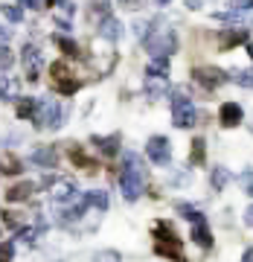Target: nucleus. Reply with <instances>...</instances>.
<instances>
[{
    "instance_id": "f257e3e1",
    "label": "nucleus",
    "mask_w": 253,
    "mask_h": 262,
    "mask_svg": "<svg viewBox=\"0 0 253 262\" xmlns=\"http://www.w3.org/2000/svg\"><path fill=\"white\" fill-rule=\"evenodd\" d=\"M120 189L125 201H137L146 189V166L134 151H125V169L120 175Z\"/></svg>"
},
{
    "instance_id": "f03ea898",
    "label": "nucleus",
    "mask_w": 253,
    "mask_h": 262,
    "mask_svg": "<svg viewBox=\"0 0 253 262\" xmlns=\"http://www.w3.org/2000/svg\"><path fill=\"white\" fill-rule=\"evenodd\" d=\"M146 50L151 53V58H169L178 50V35L172 29H157V32L146 35Z\"/></svg>"
},
{
    "instance_id": "7ed1b4c3",
    "label": "nucleus",
    "mask_w": 253,
    "mask_h": 262,
    "mask_svg": "<svg viewBox=\"0 0 253 262\" xmlns=\"http://www.w3.org/2000/svg\"><path fill=\"white\" fill-rule=\"evenodd\" d=\"M172 120H175L178 128H192V125L198 122L195 102H192L189 96H183V94H175L172 96Z\"/></svg>"
},
{
    "instance_id": "20e7f679",
    "label": "nucleus",
    "mask_w": 253,
    "mask_h": 262,
    "mask_svg": "<svg viewBox=\"0 0 253 262\" xmlns=\"http://www.w3.org/2000/svg\"><path fill=\"white\" fill-rule=\"evenodd\" d=\"M64 108H58V102L53 96H44V99H38V111H35V120L41 128H58V125H64Z\"/></svg>"
},
{
    "instance_id": "39448f33",
    "label": "nucleus",
    "mask_w": 253,
    "mask_h": 262,
    "mask_svg": "<svg viewBox=\"0 0 253 262\" xmlns=\"http://www.w3.org/2000/svg\"><path fill=\"white\" fill-rule=\"evenodd\" d=\"M146 155H149L151 163H157V166H166L169 160H172V146H169L166 137L154 134V137H149V143H146Z\"/></svg>"
},
{
    "instance_id": "423d86ee",
    "label": "nucleus",
    "mask_w": 253,
    "mask_h": 262,
    "mask_svg": "<svg viewBox=\"0 0 253 262\" xmlns=\"http://www.w3.org/2000/svg\"><path fill=\"white\" fill-rule=\"evenodd\" d=\"M79 187H76L73 178H56L50 181V198L56 201V204H67V201H73Z\"/></svg>"
},
{
    "instance_id": "0eeeda50",
    "label": "nucleus",
    "mask_w": 253,
    "mask_h": 262,
    "mask_svg": "<svg viewBox=\"0 0 253 262\" xmlns=\"http://www.w3.org/2000/svg\"><path fill=\"white\" fill-rule=\"evenodd\" d=\"M213 18L221 20V24H230L233 29L253 27V9H227V12H216Z\"/></svg>"
},
{
    "instance_id": "6e6552de",
    "label": "nucleus",
    "mask_w": 253,
    "mask_h": 262,
    "mask_svg": "<svg viewBox=\"0 0 253 262\" xmlns=\"http://www.w3.org/2000/svg\"><path fill=\"white\" fill-rule=\"evenodd\" d=\"M192 79H195L201 88H206V91H216V88H221V84L227 82L224 70H218V67H198L195 73H192Z\"/></svg>"
},
{
    "instance_id": "1a4fd4ad",
    "label": "nucleus",
    "mask_w": 253,
    "mask_h": 262,
    "mask_svg": "<svg viewBox=\"0 0 253 262\" xmlns=\"http://www.w3.org/2000/svg\"><path fill=\"white\" fill-rule=\"evenodd\" d=\"M20 53H24V56H20V61H24V70H27V76H29V79H38V76H41V64H44V61H41V53H38V47H29V44H27Z\"/></svg>"
},
{
    "instance_id": "9d476101",
    "label": "nucleus",
    "mask_w": 253,
    "mask_h": 262,
    "mask_svg": "<svg viewBox=\"0 0 253 262\" xmlns=\"http://www.w3.org/2000/svg\"><path fill=\"white\" fill-rule=\"evenodd\" d=\"M218 120H221L224 128H236V125L244 120L242 105H239V102H224V105H221V111H218Z\"/></svg>"
},
{
    "instance_id": "9b49d317",
    "label": "nucleus",
    "mask_w": 253,
    "mask_h": 262,
    "mask_svg": "<svg viewBox=\"0 0 253 262\" xmlns=\"http://www.w3.org/2000/svg\"><path fill=\"white\" fill-rule=\"evenodd\" d=\"M99 35H102L105 41H120L122 38V24L108 15L105 20H99Z\"/></svg>"
},
{
    "instance_id": "f8f14e48",
    "label": "nucleus",
    "mask_w": 253,
    "mask_h": 262,
    "mask_svg": "<svg viewBox=\"0 0 253 262\" xmlns=\"http://www.w3.org/2000/svg\"><path fill=\"white\" fill-rule=\"evenodd\" d=\"M20 94V82L15 76H0V99L3 102H12V99H18Z\"/></svg>"
},
{
    "instance_id": "ddd939ff",
    "label": "nucleus",
    "mask_w": 253,
    "mask_h": 262,
    "mask_svg": "<svg viewBox=\"0 0 253 262\" xmlns=\"http://www.w3.org/2000/svg\"><path fill=\"white\" fill-rule=\"evenodd\" d=\"M99 149V155H105V158H113L117 151H120V134H111V137H94L90 140Z\"/></svg>"
},
{
    "instance_id": "4468645a",
    "label": "nucleus",
    "mask_w": 253,
    "mask_h": 262,
    "mask_svg": "<svg viewBox=\"0 0 253 262\" xmlns=\"http://www.w3.org/2000/svg\"><path fill=\"white\" fill-rule=\"evenodd\" d=\"M82 201H84V207L90 210H108V192L105 189H90V192H82Z\"/></svg>"
},
{
    "instance_id": "2eb2a0df",
    "label": "nucleus",
    "mask_w": 253,
    "mask_h": 262,
    "mask_svg": "<svg viewBox=\"0 0 253 262\" xmlns=\"http://www.w3.org/2000/svg\"><path fill=\"white\" fill-rule=\"evenodd\" d=\"M29 160H32L35 166H56L58 155H56V149H53V146H44V149L32 151V155H29Z\"/></svg>"
},
{
    "instance_id": "dca6fc26",
    "label": "nucleus",
    "mask_w": 253,
    "mask_h": 262,
    "mask_svg": "<svg viewBox=\"0 0 253 262\" xmlns=\"http://www.w3.org/2000/svg\"><path fill=\"white\" fill-rule=\"evenodd\" d=\"M192 242L201 245V248H210L213 245V233H210V227H206L204 219L201 222H192Z\"/></svg>"
},
{
    "instance_id": "f3484780",
    "label": "nucleus",
    "mask_w": 253,
    "mask_h": 262,
    "mask_svg": "<svg viewBox=\"0 0 253 262\" xmlns=\"http://www.w3.org/2000/svg\"><path fill=\"white\" fill-rule=\"evenodd\" d=\"M146 94L151 99H160V96L169 94V82L166 79H154V76H146Z\"/></svg>"
},
{
    "instance_id": "a211bd4d",
    "label": "nucleus",
    "mask_w": 253,
    "mask_h": 262,
    "mask_svg": "<svg viewBox=\"0 0 253 262\" xmlns=\"http://www.w3.org/2000/svg\"><path fill=\"white\" fill-rule=\"evenodd\" d=\"M32 192H35V184L24 181V184H18V187H12L6 192V201H27V198H32Z\"/></svg>"
},
{
    "instance_id": "6ab92c4d",
    "label": "nucleus",
    "mask_w": 253,
    "mask_h": 262,
    "mask_svg": "<svg viewBox=\"0 0 253 262\" xmlns=\"http://www.w3.org/2000/svg\"><path fill=\"white\" fill-rule=\"evenodd\" d=\"M230 181H233V175H230L224 166H216L213 172H210V184H213V189H218V192H221Z\"/></svg>"
},
{
    "instance_id": "aec40b11",
    "label": "nucleus",
    "mask_w": 253,
    "mask_h": 262,
    "mask_svg": "<svg viewBox=\"0 0 253 262\" xmlns=\"http://www.w3.org/2000/svg\"><path fill=\"white\" fill-rule=\"evenodd\" d=\"M146 76H154V79H166V76H169V58H151L149 67H146Z\"/></svg>"
},
{
    "instance_id": "412c9836",
    "label": "nucleus",
    "mask_w": 253,
    "mask_h": 262,
    "mask_svg": "<svg viewBox=\"0 0 253 262\" xmlns=\"http://www.w3.org/2000/svg\"><path fill=\"white\" fill-rule=\"evenodd\" d=\"M0 172H6V175H18L20 172V160L15 158V155H9V151H3V155H0Z\"/></svg>"
},
{
    "instance_id": "4be33fe9",
    "label": "nucleus",
    "mask_w": 253,
    "mask_h": 262,
    "mask_svg": "<svg viewBox=\"0 0 253 262\" xmlns=\"http://www.w3.org/2000/svg\"><path fill=\"white\" fill-rule=\"evenodd\" d=\"M230 79H233L236 84H242V88H250V91H253V67H250V70L236 67V70H230Z\"/></svg>"
},
{
    "instance_id": "5701e85b",
    "label": "nucleus",
    "mask_w": 253,
    "mask_h": 262,
    "mask_svg": "<svg viewBox=\"0 0 253 262\" xmlns=\"http://www.w3.org/2000/svg\"><path fill=\"white\" fill-rule=\"evenodd\" d=\"M35 111H38V99H20L18 102V117L20 120H27V117H35Z\"/></svg>"
},
{
    "instance_id": "b1692460",
    "label": "nucleus",
    "mask_w": 253,
    "mask_h": 262,
    "mask_svg": "<svg viewBox=\"0 0 253 262\" xmlns=\"http://www.w3.org/2000/svg\"><path fill=\"white\" fill-rule=\"evenodd\" d=\"M206 143L201 140V137H198V140H192V149H189V160H192V163H204V158H206V149H204Z\"/></svg>"
},
{
    "instance_id": "393cba45",
    "label": "nucleus",
    "mask_w": 253,
    "mask_h": 262,
    "mask_svg": "<svg viewBox=\"0 0 253 262\" xmlns=\"http://www.w3.org/2000/svg\"><path fill=\"white\" fill-rule=\"evenodd\" d=\"M56 91L58 94H64V96H70V94H76V91H79V82H76V79H56Z\"/></svg>"
},
{
    "instance_id": "a878e982",
    "label": "nucleus",
    "mask_w": 253,
    "mask_h": 262,
    "mask_svg": "<svg viewBox=\"0 0 253 262\" xmlns=\"http://www.w3.org/2000/svg\"><path fill=\"white\" fill-rule=\"evenodd\" d=\"M12 67H15V53L0 44V73H6V70H12Z\"/></svg>"
},
{
    "instance_id": "bb28decb",
    "label": "nucleus",
    "mask_w": 253,
    "mask_h": 262,
    "mask_svg": "<svg viewBox=\"0 0 253 262\" xmlns=\"http://www.w3.org/2000/svg\"><path fill=\"white\" fill-rule=\"evenodd\" d=\"M239 187L244 189V195L253 198V166H247L242 175H239Z\"/></svg>"
},
{
    "instance_id": "cd10ccee",
    "label": "nucleus",
    "mask_w": 253,
    "mask_h": 262,
    "mask_svg": "<svg viewBox=\"0 0 253 262\" xmlns=\"http://www.w3.org/2000/svg\"><path fill=\"white\" fill-rule=\"evenodd\" d=\"M0 12H3V18L12 20V24H20V20H24V12H20L18 6H12V3H3V6H0Z\"/></svg>"
},
{
    "instance_id": "c85d7f7f",
    "label": "nucleus",
    "mask_w": 253,
    "mask_h": 262,
    "mask_svg": "<svg viewBox=\"0 0 253 262\" xmlns=\"http://www.w3.org/2000/svg\"><path fill=\"white\" fill-rule=\"evenodd\" d=\"M70 158H73V163H79V166H84V169H94V160L87 158L79 146H70Z\"/></svg>"
},
{
    "instance_id": "c756f323",
    "label": "nucleus",
    "mask_w": 253,
    "mask_h": 262,
    "mask_svg": "<svg viewBox=\"0 0 253 262\" xmlns=\"http://www.w3.org/2000/svg\"><path fill=\"white\" fill-rule=\"evenodd\" d=\"M178 213H183V219H189V222H201L204 219V213L195 210L192 204H178Z\"/></svg>"
},
{
    "instance_id": "7c9ffc66",
    "label": "nucleus",
    "mask_w": 253,
    "mask_h": 262,
    "mask_svg": "<svg viewBox=\"0 0 253 262\" xmlns=\"http://www.w3.org/2000/svg\"><path fill=\"white\" fill-rule=\"evenodd\" d=\"M24 222H27V219H24L20 213H3V225H6V227L20 230V227H24Z\"/></svg>"
},
{
    "instance_id": "2f4dec72",
    "label": "nucleus",
    "mask_w": 253,
    "mask_h": 262,
    "mask_svg": "<svg viewBox=\"0 0 253 262\" xmlns=\"http://www.w3.org/2000/svg\"><path fill=\"white\" fill-rule=\"evenodd\" d=\"M94 262H122V256L117 251H99L94 256Z\"/></svg>"
},
{
    "instance_id": "473e14b6",
    "label": "nucleus",
    "mask_w": 253,
    "mask_h": 262,
    "mask_svg": "<svg viewBox=\"0 0 253 262\" xmlns=\"http://www.w3.org/2000/svg\"><path fill=\"white\" fill-rule=\"evenodd\" d=\"M56 44H58L61 50H64L67 56H79V47H76V44L70 41V38H56Z\"/></svg>"
},
{
    "instance_id": "72a5a7b5",
    "label": "nucleus",
    "mask_w": 253,
    "mask_h": 262,
    "mask_svg": "<svg viewBox=\"0 0 253 262\" xmlns=\"http://www.w3.org/2000/svg\"><path fill=\"white\" fill-rule=\"evenodd\" d=\"M111 12H108V0H99V3H94V18H108Z\"/></svg>"
},
{
    "instance_id": "f704fd0d",
    "label": "nucleus",
    "mask_w": 253,
    "mask_h": 262,
    "mask_svg": "<svg viewBox=\"0 0 253 262\" xmlns=\"http://www.w3.org/2000/svg\"><path fill=\"white\" fill-rule=\"evenodd\" d=\"M12 253H15V248H12V242H0V262H9Z\"/></svg>"
},
{
    "instance_id": "c9c22d12",
    "label": "nucleus",
    "mask_w": 253,
    "mask_h": 262,
    "mask_svg": "<svg viewBox=\"0 0 253 262\" xmlns=\"http://www.w3.org/2000/svg\"><path fill=\"white\" fill-rule=\"evenodd\" d=\"M149 20H137V24H134V32H137V38H143V41H146V35H149Z\"/></svg>"
},
{
    "instance_id": "e433bc0d",
    "label": "nucleus",
    "mask_w": 253,
    "mask_h": 262,
    "mask_svg": "<svg viewBox=\"0 0 253 262\" xmlns=\"http://www.w3.org/2000/svg\"><path fill=\"white\" fill-rule=\"evenodd\" d=\"M120 6H122V9L137 12V9H143V0H120Z\"/></svg>"
},
{
    "instance_id": "4c0bfd02",
    "label": "nucleus",
    "mask_w": 253,
    "mask_h": 262,
    "mask_svg": "<svg viewBox=\"0 0 253 262\" xmlns=\"http://www.w3.org/2000/svg\"><path fill=\"white\" fill-rule=\"evenodd\" d=\"M183 3H187V9H201V6H210L216 0H183Z\"/></svg>"
},
{
    "instance_id": "58836bf2",
    "label": "nucleus",
    "mask_w": 253,
    "mask_h": 262,
    "mask_svg": "<svg viewBox=\"0 0 253 262\" xmlns=\"http://www.w3.org/2000/svg\"><path fill=\"white\" fill-rule=\"evenodd\" d=\"M233 9H253V0H230Z\"/></svg>"
},
{
    "instance_id": "ea45409f",
    "label": "nucleus",
    "mask_w": 253,
    "mask_h": 262,
    "mask_svg": "<svg viewBox=\"0 0 253 262\" xmlns=\"http://www.w3.org/2000/svg\"><path fill=\"white\" fill-rule=\"evenodd\" d=\"M20 6H29V9H41L44 0H20Z\"/></svg>"
},
{
    "instance_id": "a19ab883",
    "label": "nucleus",
    "mask_w": 253,
    "mask_h": 262,
    "mask_svg": "<svg viewBox=\"0 0 253 262\" xmlns=\"http://www.w3.org/2000/svg\"><path fill=\"white\" fill-rule=\"evenodd\" d=\"M244 225H247V227H253V204L247 207V210H244Z\"/></svg>"
},
{
    "instance_id": "79ce46f5",
    "label": "nucleus",
    "mask_w": 253,
    "mask_h": 262,
    "mask_svg": "<svg viewBox=\"0 0 253 262\" xmlns=\"http://www.w3.org/2000/svg\"><path fill=\"white\" fill-rule=\"evenodd\" d=\"M9 35H12V29H6V27H0V41H9Z\"/></svg>"
},
{
    "instance_id": "37998d69",
    "label": "nucleus",
    "mask_w": 253,
    "mask_h": 262,
    "mask_svg": "<svg viewBox=\"0 0 253 262\" xmlns=\"http://www.w3.org/2000/svg\"><path fill=\"white\" fill-rule=\"evenodd\" d=\"M242 262H253V248H247V251H244V256H242Z\"/></svg>"
},
{
    "instance_id": "c03bdc74",
    "label": "nucleus",
    "mask_w": 253,
    "mask_h": 262,
    "mask_svg": "<svg viewBox=\"0 0 253 262\" xmlns=\"http://www.w3.org/2000/svg\"><path fill=\"white\" fill-rule=\"evenodd\" d=\"M247 53H250V58H253V41H250V44H247Z\"/></svg>"
},
{
    "instance_id": "a18cd8bd",
    "label": "nucleus",
    "mask_w": 253,
    "mask_h": 262,
    "mask_svg": "<svg viewBox=\"0 0 253 262\" xmlns=\"http://www.w3.org/2000/svg\"><path fill=\"white\" fill-rule=\"evenodd\" d=\"M157 3H160V6H169V3H172V0H157Z\"/></svg>"
}]
</instances>
